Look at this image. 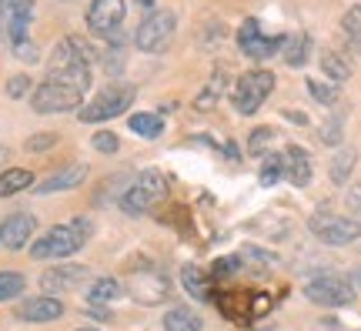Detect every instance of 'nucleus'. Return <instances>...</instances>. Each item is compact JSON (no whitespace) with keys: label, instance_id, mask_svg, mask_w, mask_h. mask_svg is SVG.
<instances>
[{"label":"nucleus","instance_id":"f257e3e1","mask_svg":"<svg viewBox=\"0 0 361 331\" xmlns=\"http://www.w3.org/2000/svg\"><path fill=\"white\" fill-rule=\"evenodd\" d=\"M90 234V221L87 217H78L71 224H57L47 234H40L37 241L30 244V255L37 261H54V258H71L74 251H80L87 244Z\"/></svg>","mask_w":361,"mask_h":331},{"label":"nucleus","instance_id":"f03ea898","mask_svg":"<svg viewBox=\"0 0 361 331\" xmlns=\"http://www.w3.org/2000/svg\"><path fill=\"white\" fill-rule=\"evenodd\" d=\"M271 90H274V74L264 71V67H255V71H245V74H238L231 88V104L238 114H258V107L271 97Z\"/></svg>","mask_w":361,"mask_h":331},{"label":"nucleus","instance_id":"7ed1b4c3","mask_svg":"<svg viewBox=\"0 0 361 331\" xmlns=\"http://www.w3.org/2000/svg\"><path fill=\"white\" fill-rule=\"evenodd\" d=\"M134 104V88L130 84H107L104 90H97V97L78 107V117L84 124H104L114 121Z\"/></svg>","mask_w":361,"mask_h":331},{"label":"nucleus","instance_id":"20e7f679","mask_svg":"<svg viewBox=\"0 0 361 331\" xmlns=\"http://www.w3.org/2000/svg\"><path fill=\"white\" fill-rule=\"evenodd\" d=\"M80 104H84V94L54 77H44V84H37L30 94V107L37 114H64V111H78Z\"/></svg>","mask_w":361,"mask_h":331},{"label":"nucleus","instance_id":"39448f33","mask_svg":"<svg viewBox=\"0 0 361 331\" xmlns=\"http://www.w3.org/2000/svg\"><path fill=\"white\" fill-rule=\"evenodd\" d=\"M168 198V178L161 174V171H144L137 174V181L130 184L128 191L121 194V207L128 211V215H144L147 207H154Z\"/></svg>","mask_w":361,"mask_h":331},{"label":"nucleus","instance_id":"423d86ee","mask_svg":"<svg viewBox=\"0 0 361 331\" xmlns=\"http://www.w3.org/2000/svg\"><path fill=\"white\" fill-rule=\"evenodd\" d=\"M311 234L322 244H331V248H345V244H355L361 238V221L345 215H331V211H318L311 215L308 221Z\"/></svg>","mask_w":361,"mask_h":331},{"label":"nucleus","instance_id":"0eeeda50","mask_svg":"<svg viewBox=\"0 0 361 331\" xmlns=\"http://www.w3.org/2000/svg\"><path fill=\"white\" fill-rule=\"evenodd\" d=\"M174 27H178L174 11H151V13H144L134 40H137V47L144 54H161L171 44V37H174Z\"/></svg>","mask_w":361,"mask_h":331},{"label":"nucleus","instance_id":"6e6552de","mask_svg":"<svg viewBox=\"0 0 361 331\" xmlns=\"http://www.w3.org/2000/svg\"><path fill=\"white\" fill-rule=\"evenodd\" d=\"M124 13H128V4H124V0H90V7H87L90 34L117 44V40H121V30H124Z\"/></svg>","mask_w":361,"mask_h":331},{"label":"nucleus","instance_id":"1a4fd4ad","mask_svg":"<svg viewBox=\"0 0 361 331\" xmlns=\"http://www.w3.org/2000/svg\"><path fill=\"white\" fill-rule=\"evenodd\" d=\"M308 301L322 308H345L355 301V288H351L348 278H341V275H322V278H311L308 288Z\"/></svg>","mask_w":361,"mask_h":331},{"label":"nucleus","instance_id":"9d476101","mask_svg":"<svg viewBox=\"0 0 361 331\" xmlns=\"http://www.w3.org/2000/svg\"><path fill=\"white\" fill-rule=\"evenodd\" d=\"M238 44H241V51L251 61H268V57H274L284 47V37L281 34H274V37L261 34V24L255 17H247L245 24H241V30H238Z\"/></svg>","mask_w":361,"mask_h":331},{"label":"nucleus","instance_id":"9b49d317","mask_svg":"<svg viewBox=\"0 0 361 331\" xmlns=\"http://www.w3.org/2000/svg\"><path fill=\"white\" fill-rule=\"evenodd\" d=\"M34 231H37V217L27 215V211H17V215L4 217V221H0V248L20 251V248L30 244Z\"/></svg>","mask_w":361,"mask_h":331},{"label":"nucleus","instance_id":"f8f14e48","mask_svg":"<svg viewBox=\"0 0 361 331\" xmlns=\"http://www.w3.org/2000/svg\"><path fill=\"white\" fill-rule=\"evenodd\" d=\"M90 278V271L84 265H57V267H47L44 275H40V288L44 291H71V288H78L84 281Z\"/></svg>","mask_w":361,"mask_h":331},{"label":"nucleus","instance_id":"ddd939ff","mask_svg":"<svg viewBox=\"0 0 361 331\" xmlns=\"http://www.w3.org/2000/svg\"><path fill=\"white\" fill-rule=\"evenodd\" d=\"M281 164H284V178L291 181L295 188H308V184H311L314 167H311V154L305 151V148L288 144V148L281 151Z\"/></svg>","mask_w":361,"mask_h":331},{"label":"nucleus","instance_id":"4468645a","mask_svg":"<svg viewBox=\"0 0 361 331\" xmlns=\"http://www.w3.org/2000/svg\"><path fill=\"white\" fill-rule=\"evenodd\" d=\"M61 315H64V305H61L57 298H51V294L30 298V301H24V305H20V311H17V318H20V321H34V325L57 321Z\"/></svg>","mask_w":361,"mask_h":331},{"label":"nucleus","instance_id":"2eb2a0df","mask_svg":"<svg viewBox=\"0 0 361 331\" xmlns=\"http://www.w3.org/2000/svg\"><path fill=\"white\" fill-rule=\"evenodd\" d=\"M84 181H87V164H71V167H64V171H57V174H51L47 181H40V184H34V191H37V194L71 191V188H78V184H84Z\"/></svg>","mask_w":361,"mask_h":331},{"label":"nucleus","instance_id":"dca6fc26","mask_svg":"<svg viewBox=\"0 0 361 331\" xmlns=\"http://www.w3.org/2000/svg\"><path fill=\"white\" fill-rule=\"evenodd\" d=\"M228 80H231V77H228V71H224V67H218V71L211 74V80H207V88L197 94L194 107H197V111H211V107H214V104L224 97V90H228Z\"/></svg>","mask_w":361,"mask_h":331},{"label":"nucleus","instance_id":"f3484780","mask_svg":"<svg viewBox=\"0 0 361 331\" xmlns=\"http://www.w3.org/2000/svg\"><path fill=\"white\" fill-rule=\"evenodd\" d=\"M355 164H358V151L355 148H338V154L331 157V164H328V178L335 181V184H348Z\"/></svg>","mask_w":361,"mask_h":331},{"label":"nucleus","instance_id":"a211bd4d","mask_svg":"<svg viewBox=\"0 0 361 331\" xmlns=\"http://www.w3.org/2000/svg\"><path fill=\"white\" fill-rule=\"evenodd\" d=\"M180 281H184L188 294H191V298H197V301H211V298H214V291H211V281L201 275V267L184 265V267H180Z\"/></svg>","mask_w":361,"mask_h":331},{"label":"nucleus","instance_id":"6ab92c4d","mask_svg":"<svg viewBox=\"0 0 361 331\" xmlns=\"http://www.w3.org/2000/svg\"><path fill=\"white\" fill-rule=\"evenodd\" d=\"M128 128L137 134V138H147V140H157L161 134H164V121H161V114H147V111H141V114H130Z\"/></svg>","mask_w":361,"mask_h":331},{"label":"nucleus","instance_id":"aec40b11","mask_svg":"<svg viewBox=\"0 0 361 331\" xmlns=\"http://www.w3.org/2000/svg\"><path fill=\"white\" fill-rule=\"evenodd\" d=\"M27 188H34V174L27 167H11L0 174V198H11V194L27 191Z\"/></svg>","mask_w":361,"mask_h":331},{"label":"nucleus","instance_id":"412c9836","mask_svg":"<svg viewBox=\"0 0 361 331\" xmlns=\"http://www.w3.org/2000/svg\"><path fill=\"white\" fill-rule=\"evenodd\" d=\"M311 54V37L308 34H291V37H284V64L291 67H301L308 61Z\"/></svg>","mask_w":361,"mask_h":331},{"label":"nucleus","instance_id":"4be33fe9","mask_svg":"<svg viewBox=\"0 0 361 331\" xmlns=\"http://www.w3.org/2000/svg\"><path fill=\"white\" fill-rule=\"evenodd\" d=\"M201 318L194 315L191 308H171L164 315V331H201Z\"/></svg>","mask_w":361,"mask_h":331},{"label":"nucleus","instance_id":"5701e85b","mask_svg":"<svg viewBox=\"0 0 361 331\" xmlns=\"http://www.w3.org/2000/svg\"><path fill=\"white\" fill-rule=\"evenodd\" d=\"M124 294V288H121V281L114 278H97L94 284L87 288V298L90 305H104V301H114V298H121Z\"/></svg>","mask_w":361,"mask_h":331},{"label":"nucleus","instance_id":"b1692460","mask_svg":"<svg viewBox=\"0 0 361 331\" xmlns=\"http://www.w3.org/2000/svg\"><path fill=\"white\" fill-rule=\"evenodd\" d=\"M322 71L331 77L335 84H345V80L351 77V61H348V57H341V54H324V57H322Z\"/></svg>","mask_w":361,"mask_h":331},{"label":"nucleus","instance_id":"393cba45","mask_svg":"<svg viewBox=\"0 0 361 331\" xmlns=\"http://www.w3.org/2000/svg\"><path fill=\"white\" fill-rule=\"evenodd\" d=\"M305 88H308L311 97H314L318 104H324V107H331V104L341 101V88H338V84H324V80H311L308 77Z\"/></svg>","mask_w":361,"mask_h":331},{"label":"nucleus","instance_id":"a878e982","mask_svg":"<svg viewBox=\"0 0 361 331\" xmlns=\"http://www.w3.org/2000/svg\"><path fill=\"white\" fill-rule=\"evenodd\" d=\"M261 161V184L264 188H271V184H278V181L284 178V164H281V154H264V157H258Z\"/></svg>","mask_w":361,"mask_h":331},{"label":"nucleus","instance_id":"bb28decb","mask_svg":"<svg viewBox=\"0 0 361 331\" xmlns=\"http://www.w3.org/2000/svg\"><path fill=\"white\" fill-rule=\"evenodd\" d=\"M27 288L24 275H17V271H0V301H13V298H20Z\"/></svg>","mask_w":361,"mask_h":331},{"label":"nucleus","instance_id":"cd10ccee","mask_svg":"<svg viewBox=\"0 0 361 331\" xmlns=\"http://www.w3.org/2000/svg\"><path fill=\"white\" fill-rule=\"evenodd\" d=\"M274 140H278V131L264 124V128H258L255 134H251V140H247V154H255V157H264V154H271L268 148L274 144Z\"/></svg>","mask_w":361,"mask_h":331},{"label":"nucleus","instance_id":"c85d7f7f","mask_svg":"<svg viewBox=\"0 0 361 331\" xmlns=\"http://www.w3.org/2000/svg\"><path fill=\"white\" fill-rule=\"evenodd\" d=\"M341 27H345V34H348V44H351V47H355V51H361V4L348 7V13H345Z\"/></svg>","mask_w":361,"mask_h":331},{"label":"nucleus","instance_id":"c756f323","mask_svg":"<svg viewBox=\"0 0 361 331\" xmlns=\"http://www.w3.org/2000/svg\"><path fill=\"white\" fill-rule=\"evenodd\" d=\"M318 138L324 140V144H331V148H338L341 144V138H345V128H341V117H328L322 124V131H318Z\"/></svg>","mask_w":361,"mask_h":331},{"label":"nucleus","instance_id":"7c9ffc66","mask_svg":"<svg viewBox=\"0 0 361 331\" xmlns=\"http://www.w3.org/2000/svg\"><path fill=\"white\" fill-rule=\"evenodd\" d=\"M90 144H94V151L97 154H117V148H121L117 134H111V131H97V134L90 138Z\"/></svg>","mask_w":361,"mask_h":331},{"label":"nucleus","instance_id":"2f4dec72","mask_svg":"<svg viewBox=\"0 0 361 331\" xmlns=\"http://www.w3.org/2000/svg\"><path fill=\"white\" fill-rule=\"evenodd\" d=\"M57 140H61L57 134H34V138H27L24 148H27L30 154H44V151H51V148L57 144Z\"/></svg>","mask_w":361,"mask_h":331},{"label":"nucleus","instance_id":"473e14b6","mask_svg":"<svg viewBox=\"0 0 361 331\" xmlns=\"http://www.w3.org/2000/svg\"><path fill=\"white\" fill-rule=\"evenodd\" d=\"M27 90H30V77H27V74H17V77H11V80H7V97H13V101H20Z\"/></svg>","mask_w":361,"mask_h":331},{"label":"nucleus","instance_id":"72a5a7b5","mask_svg":"<svg viewBox=\"0 0 361 331\" xmlns=\"http://www.w3.org/2000/svg\"><path fill=\"white\" fill-rule=\"evenodd\" d=\"M238 267H241V265H238V258H218V265H214V275H228V271L234 275Z\"/></svg>","mask_w":361,"mask_h":331},{"label":"nucleus","instance_id":"f704fd0d","mask_svg":"<svg viewBox=\"0 0 361 331\" xmlns=\"http://www.w3.org/2000/svg\"><path fill=\"white\" fill-rule=\"evenodd\" d=\"M13 0H0V44L7 40V13H11Z\"/></svg>","mask_w":361,"mask_h":331},{"label":"nucleus","instance_id":"c9c22d12","mask_svg":"<svg viewBox=\"0 0 361 331\" xmlns=\"http://www.w3.org/2000/svg\"><path fill=\"white\" fill-rule=\"evenodd\" d=\"M348 207L355 215H361V184H351L348 188Z\"/></svg>","mask_w":361,"mask_h":331},{"label":"nucleus","instance_id":"e433bc0d","mask_svg":"<svg viewBox=\"0 0 361 331\" xmlns=\"http://www.w3.org/2000/svg\"><path fill=\"white\" fill-rule=\"evenodd\" d=\"M87 315H90V318H97V321H107V318H111V311H107V308H101V305H94Z\"/></svg>","mask_w":361,"mask_h":331},{"label":"nucleus","instance_id":"4c0bfd02","mask_svg":"<svg viewBox=\"0 0 361 331\" xmlns=\"http://www.w3.org/2000/svg\"><path fill=\"white\" fill-rule=\"evenodd\" d=\"M224 157H231V161H238V157H241V154H238V144H234V140H228V144H224Z\"/></svg>","mask_w":361,"mask_h":331},{"label":"nucleus","instance_id":"58836bf2","mask_svg":"<svg viewBox=\"0 0 361 331\" xmlns=\"http://www.w3.org/2000/svg\"><path fill=\"white\" fill-rule=\"evenodd\" d=\"M137 7H144V11L151 13V11H154V0H137Z\"/></svg>","mask_w":361,"mask_h":331},{"label":"nucleus","instance_id":"ea45409f","mask_svg":"<svg viewBox=\"0 0 361 331\" xmlns=\"http://www.w3.org/2000/svg\"><path fill=\"white\" fill-rule=\"evenodd\" d=\"M355 281H358V284H361V267H358V271H355Z\"/></svg>","mask_w":361,"mask_h":331},{"label":"nucleus","instance_id":"a19ab883","mask_svg":"<svg viewBox=\"0 0 361 331\" xmlns=\"http://www.w3.org/2000/svg\"><path fill=\"white\" fill-rule=\"evenodd\" d=\"M0 164H4V148H0Z\"/></svg>","mask_w":361,"mask_h":331},{"label":"nucleus","instance_id":"79ce46f5","mask_svg":"<svg viewBox=\"0 0 361 331\" xmlns=\"http://www.w3.org/2000/svg\"><path fill=\"white\" fill-rule=\"evenodd\" d=\"M78 331H97V328H78Z\"/></svg>","mask_w":361,"mask_h":331}]
</instances>
